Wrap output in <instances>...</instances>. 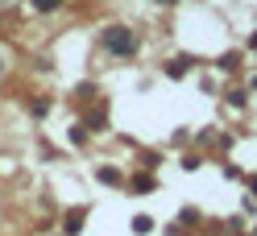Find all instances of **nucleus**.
<instances>
[{
    "label": "nucleus",
    "mask_w": 257,
    "mask_h": 236,
    "mask_svg": "<svg viewBox=\"0 0 257 236\" xmlns=\"http://www.w3.org/2000/svg\"><path fill=\"white\" fill-rule=\"evenodd\" d=\"M104 50H112V54H120V58H124V54H133V50H137V38L128 34L124 25H108V29H104Z\"/></svg>",
    "instance_id": "obj_1"
},
{
    "label": "nucleus",
    "mask_w": 257,
    "mask_h": 236,
    "mask_svg": "<svg viewBox=\"0 0 257 236\" xmlns=\"http://www.w3.org/2000/svg\"><path fill=\"white\" fill-rule=\"evenodd\" d=\"M187 71H191V62H187V58H174V62H166V75H170V79H183Z\"/></svg>",
    "instance_id": "obj_2"
},
{
    "label": "nucleus",
    "mask_w": 257,
    "mask_h": 236,
    "mask_svg": "<svg viewBox=\"0 0 257 236\" xmlns=\"http://www.w3.org/2000/svg\"><path fill=\"white\" fill-rule=\"evenodd\" d=\"M83 215H87L83 207H79V211H71V215H67V232H79V224H83Z\"/></svg>",
    "instance_id": "obj_3"
},
{
    "label": "nucleus",
    "mask_w": 257,
    "mask_h": 236,
    "mask_svg": "<svg viewBox=\"0 0 257 236\" xmlns=\"http://www.w3.org/2000/svg\"><path fill=\"white\" fill-rule=\"evenodd\" d=\"M34 9L38 13H54V9H62V0H34Z\"/></svg>",
    "instance_id": "obj_4"
},
{
    "label": "nucleus",
    "mask_w": 257,
    "mask_h": 236,
    "mask_svg": "<svg viewBox=\"0 0 257 236\" xmlns=\"http://www.w3.org/2000/svg\"><path fill=\"white\" fill-rule=\"evenodd\" d=\"M150 228H154V219H146V215L133 219V232H150Z\"/></svg>",
    "instance_id": "obj_5"
},
{
    "label": "nucleus",
    "mask_w": 257,
    "mask_h": 236,
    "mask_svg": "<svg viewBox=\"0 0 257 236\" xmlns=\"http://www.w3.org/2000/svg\"><path fill=\"white\" fill-rule=\"evenodd\" d=\"M158 5H170V0H158Z\"/></svg>",
    "instance_id": "obj_6"
}]
</instances>
